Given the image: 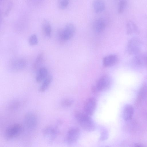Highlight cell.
<instances>
[{
  "instance_id": "obj_1",
  "label": "cell",
  "mask_w": 147,
  "mask_h": 147,
  "mask_svg": "<svg viewBox=\"0 0 147 147\" xmlns=\"http://www.w3.org/2000/svg\"><path fill=\"white\" fill-rule=\"evenodd\" d=\"M75 117L81 126L86 131L91 132L94 130V123L90 116L85 113L77 112L76 113Z\"/></svg>"
},
{
  "instance_id": "obj_2",
  "label": "cell",
  "mask_w": 147,
  "mask_h": 147,
  "mask_svg": "<svg viewBox=\"0 0 147 147\" xmlns=\"http://www.w3.org/2000/svg\"><path fill=\"white\" fill-rule=\"evenodd\" d=\"M142 46L141 41L139 38L133 37L127 42L126 47L127 52L131 55L137 54L140 53Z\"/></svg>"
},
{
  "instance_id": "obj_3",
  "label": "cell",
  "mask_w": 147,
  "mask_h": 147,
  "mask_svg": "<svg viewBox=\"0 0 147 147\" xmlns=\"http://www.w3.org/2000/svg\"><path fill=\"white\" fill-rule=\"evenodd\" d=\"M22 130L21 125L18 123H15L10 125L5 132V138L9 140L15 138L20 134Z\"/></svg>"
},
{
  "instance_id": "obj_4",
  "label": "cell",
  "mask_w": 147,
  "mask_h": 147,
  "mask_svg": "<svg viewBox=\"0 0 147 147\" xmlns=\"http://www.w3.org/2000/svg\"><path fill=\"white\" fill-rule=\"evenodd\" d=\"M75 32V28L74 25L71 23H68L60 32L59 34V37L61 40H68L74 36Z\"/></svg>"
},
{
  "instance_id": "obj_5",
  "label": "cell",
  "mask_w": 147,
  "mask_h": 147,
  "mask_svg": "<svg viewBox=\"0 0 147 147\" xmlns=\"http://www.w3.org/2000/svg\"><path fill=\"white\" fill-rule=\"evenodd\" d=\"M24 122L26 127L28 129L33 130L38 124V119L36 115L31 112H27L25 115Z\"/></svg>"
},
{
  "instance_id": "obj_6",
  "label": "cell",
  "mask_w": 147,
  "mask_h": 147,
  "mask_svg": "<svg viewBox=\"0 0 147 147\" xmlns=\"http://www.w3.org/2000/svg\"><path fill=\"white\" fill-rule=\"evenodd\" d=\"M111 83L110 78L107 76H103L98 79L93 86L92 89L95 92L102 91L108 88Z\"/></svg>"
},
{
  "instance_id": "obj_7",
  "label": "cell",
  "mask_w": 147,
  "mask_h": 147,
  "mask_svg": "<svg viewBox=\"0 0 147 147\" xmlns=\"http://www.w3.org/2000/svg\"><path fill=\"white\" fill-rule=\"evenodd\" d=\"M27 63L24 59L17 58L13 59L9 65V69L11 72H18L24 69L26 67Z\"/></svg>"
},
{
  "instance_id": "obj_8",
  "label": "cell",
  "mask_w": 147,
  "mask_h": 147,
  "mask_svg": "<svg viewBox=\"0 0 147 147\" xmlns=\"http://www.w3.org/2000/svg\"><path fill=\"white\" fill-rule=\"evenodd\" d=\"M58 131L57 129L52 126H49L45 128L42 132L45 139L48 142L51 143L56 138Z\"/></svg>"
},
{
  "instance_id": "obj_9",
  "label": "cell",
  "mask_w": 147,
  "mask_h": 147,
  "mask_svg": "<svg viewBox=\"0 0 147 147\" xmlns=\"http://www.w3.org/2000/svg\"><path fill=\"white\" fill-rule=\"evenodd\" d=\"M80 134V129L76 127H72L68 130L66 137L67 143L71 145L76 142Z\"/></svg>"
},
{
  "instance_id": "obj_10",
  "label": "cell",
  "mask_w": 147,
  "mask_h": 147,
  "mask_svg": "<svg viewBox=\"0 0 147 147\" xmlns=\"http://www.w3.org/2000/svg\"><path fill=\"white\" fill-rule=\"evenodd\" d=\"M96 102L93 98L88 99L86 102L84 108L85 113L90 116L94 113L96 107Z\"/></svg>"
},
{
  "instance_id": "obj_11",
  "label": "cell",
  "mask_w": 147,
  "mask_h": 147,
  "mask_svg": "<svg viewBox=\"0 0 147 147\" xmlns=\"http://www.w3.org/2000/svg\"><path fill=\"white\" fill-rule=\"evenodd\" d=\"M35 77L37 83L41 82L49 75L47 69L45 67H40L37 70Z\"/></svg>"
},
{
  "instance_id": "obj_12",
  "label": "cell",
  "mask_w": 147,
  "mask_h": 147,
  "mask_svg": "<svg viewBox=\"0 0 147 147\" xmlns=\"http://www.w3.org/2000/svg\"><path fill=\"white\" fill-rule=\"evenodd\" d=\"M118 59L117 56L114 54L107 55L103 59V64L105 67L112 66L115 64L117 62Z\"/></svg>"
},
{
  "instance_id": "obj_13",
  "label": "cell",
  "mask_w": 147,
  "mask_h": 147,
  "mask_svg": "<svg viewBox=\"0 0 147 147\" xmlns=\"http://www.w3.org/2000/svg\"><path fill=\"white\" fill-rule=\"evenodd\" d=\"M106 24L104 20L102 18H98L94 22L93 28L94 30L97 33L102 32L105 27Z\"/></svg>"
},
{
  "instance_id": "obj_14",
  "label": "cell",
  "mask_w": 147,
  "mask_h": 147,
  "mask_svg": "<svg viewBox=\"0 0 147 147\" xmlns=\"http://www.w3.org/2000/svg\"><path fill=\"white\" fill-rule=\"evenodd\" d=\"M134 112L133 107L131 105L127 104L124 107L123 113L124 119L126 121L131 120L132 118Z\"/></svg>"
},
{
  "instance_id": "obj_15",
  "label": "cell",
  "mask_w": 147,
  "mask_h": 147,
  "mask_svg": "<svg viewBox=\"0 0 147 147\" xmlns=\"http://www.w3.org/2000/svg\"><path fill=\"white\" fill-rule=\"evenodd\" d=\"M53 80V76L51 75L48 76L42 82L38 88V90L40 92H45L49 88Z\"/></svg>"
},
{
  "instance_id": "obj_16",
  "label": "cell",
  "mask_w": 147,
  "mask_h": 147,
  "mask_svg": "<svg viewBox=\"0 0 147 147\" xmlns=\"http://www.w3.org/2000/svg\"><path fill=\"white\" fill-rule=\"evenodd\" d=\"M92 7L94 11L96 13L101 12L104 10L105 7V5L103 1L96 0L93 3Z\"/></svg>"
},
{
  "instance_id": "obj_17",
  "label": "cell",
  "mask_w": 147,
  "mask_h": 147,
  "mask_svg": "<svg viewBox=\"0 0 147 147\" xmlns=\"http://www.w3.org/2000/svg\"><path fill=\"white\" fill-rule=\"evenodd\" d=\"M126 32L128 34L138 33L139 30L136 25L132 21H128L126 24Z\"/></svg>"
},
{
  "instance_id": "obj_18",
  "label": "cell",
  "mask_w": 147,
  "mask_h": 147,
  "mask_svg": "<svg viewBox=\"0 0 147 147\" xmlns=\"http://www.w3.org/2000/svg\"><path fill=\"white\" fill-rule=\"evenodd\" d=\"M42 29L44 35L47 37L51 36L52 28L49 21L45 20H44L42 24Z\"/></svg>"
},
{
  "instance_id": "obj_19",
  "label": "cell",
  "mask_w": 147,
  "mask_h": 147,
  "mask_svg": "<svg viewBox=\"0 0 147 147\" xmlns=\"http://www.w3.org/2000/svg\"><path fill=\"white\" fill-rule=\"evenodd\" d=\"M133 60L135 64L139 65H143L147 62L146 56L140 53L135 55Z\"/></svg>"
},
{
  "instance_id": "obj_20",
  "label": "cell",
  "mask_w": 147,
  "mask_h": 147,
  "mask_svg": "<svg viewBox=\"0 0 147 147\" xmlns=\"http://www.w3.org/2000/svg\"><path fill=\"white\" fill-rule=\"evenodd\" d=\"M43 55L40 53L37 55L32 65V69L34 70L37 71L40 67V65L42 62Z\"/></svg>"
},
{
  "instance_id": "obj_21",
  "label": "cell",
  "mask_w": 147,
  "mask_h": 147,
  "mask_svg": "<svg viewBox=\"0 0 147 147\" xmlns=\"http://www.w3.org/2000/svg\"><path fill=\"white\" fill-rule=\"evenodd\" d=\"M147 96V85H143L140 89L137 98V100L140 102Z\"/></svg>"
},
{
  "instance_id": "obj_22",
  "label": "cell",
  "mask_w": 147,
  "mask_h": 147,
  "mask_svg": "<svg viewBox=\"0 0 147 147\" xmlns=\"http://www.w3.org/2000/svg\"><path fill=\"white\" fill-rule=\"evenodd\" d=\"M127 4V1L125 0H120L118 4V11L119 13H121L124 11Z\"/></svg>"
},
{
  "instance_id": "obj_23",
  "label": "cell",
  "mask_w": 147,
  "mask_h": 147,
  "mask_svg": "<svg viewBox=\"0 0 147 147\" xmlns=\"http://www.w3.org/2000/svg\"><path fill=\"white\" fill-rule=\"evenodd\" d=\"M20 106V102L18 100H14L11 102L8 105L9 109L12 110L18 109Z\"/></svg>"
},
{
  "instance_id": "obj_24",
  "label": "cell",
  "mask_w": 147,
  "mask_h": 147,
  "mask_svg": "<svg viewBox=\"0 0 147 147\" xmlns=\"http://www.w3.org/2000/svg\"><path fill=\"white\" fill-rule=\"evenodd\" d=\"M73 102L72 100L69 98H64L61 101L60 105L63 107H67L70 106Z\"/></svg>"
},
{
  "instance_id": "obj_25",
  "label": "cell",
  "mask_w": 147,
  "mask_h": 147,
  "mask_svg": "<svg viewBox=\"0 0 147 147\" xmlns=\"http://www.w3.org/2000/svg\"><path fill=\"white\" fill-rule=\"evenodd\" d=\"M28 42L30 45L36 44L38 42V38L36 35L35 34L31 35L29 38Z\"/></svg>"
},
{
  "instance_id": "obj_26",
  "label": "cell",
  "mask_w": 147,
  "mask_h": 147,
  "mask_svg": "<svg viewBox=\"0 0 147 147\" xmlns=\"http://www.w3.org/2000/svg\"><path fill=\"white\" fill-rule=\"evenodd\" d=\"M69 4V1L67 0H60L59 1L58 5L61 9H64L67 7Z\"/></svg>"
},
{
  "instance_id": "obj_27",
  "label": "cell",
  "mask_w": 147,
  "mask_h": 147,
  "mask_svg": "<svg viewBox=\"0 0 147 147\" xmlns=\"http://www.w3.org/2000/svg\"><path fill=\"white\" fill-rule=\"evenodd\" d=\"M108 134L106 130H104L102 131L100 137V140L102 141L106 140L108 138Z\"/></svg>"
},
{
  "instance_id": "obj_28",
  "label": "cell",
  "mask_w": 147,
  "mask_h": 147,
  "mask_svg": "<svg viewBox=\"0 0 147 147\" xmlns=\"http://www.w3.org/2000/svg\"><path fill=\"white\" fill-rule=\"evenodd\" d=\"M12 3L10 2L8 3L7 8L5 11V14L7 15L9 12V10L10 9L11 7L12 6Z\"/></svg>"
},
{
  "instance_id": "obj_29",
  "label": "cell",
  "mask_w": 147,
  "mask_h": 147,
  "mask_svg": "<svg viewBox=\"0 0 147 147\" xmlns=\"http://www.w3.org/2000/svg\"><path fill=\"white\" fill-rule=\"evenodd\" d=\"M134 147H144L143 146H142L141 145H139V144H137V145H136Z\"/></svg>"
},
{
  "instance_id": "obj_30",
  "label": "cell",
  "mask_w": 147,
  "mask_h": 147,
  "mask_svg": "<svg viewBox=\"0 0 147 147\" xmlns=\"http://www.w3.org/2000/svg\"><path fill=\"white\" fill-rule=\"evenodd\" d=\"M146 57V59H147V55Z\"/></svg>"
},
{
  "instance_id": "obj_31",
  "label": "cell",
  "mask_w": 147,
  "mask_h": 147,
  "mask_svg": "<svg viewBox=\"0 0 147 147\" xmlns=\"http://www.w3.org/2000/svg\"><path fill=\"white\" fill-rule=\"evenodd\" d=\"M109 147V146H106V147Z\"/></svg>"
}]
</instances>
